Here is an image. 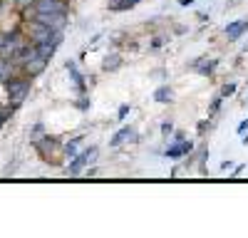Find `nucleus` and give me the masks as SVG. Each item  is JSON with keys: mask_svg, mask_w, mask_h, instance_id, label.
<instances>
[{"mask_svg": "<svg viewBox=\"0 0 248 238\" xmlns=\"http://www.w3.org/2000/svg\"><path fill=\"white\" fill-rule=\"evenodd\" d=\"M129 112H132V104H122V107H119V112H117V122H124Z\"/></svg>", "mask_w": 248, "mask_h": 238, "instance_id": "nucleus-18", "label": "nucleus"}, {"mask_svg": "<svg viewBox=\"0 0 248 238\" xmlns=\"http://www.w3.org/2000/svg\"><path fill=\"white\" fill-rule=\"evenodd\" d=\"M119 67H122V55H117V52H112L102 60V70L105 72H117Z\"/></svg>", "mask_w": 248, "mask_h": 238, "instance_id": "nucleus-13", "label": "nucleus"}, {"mask_svg": "<svg viewBox=\"0 0 248 238\" xmlns=\"http://www.w3.org/2000/svg\"><path fill=\"white\" fill-rule=\"evenodd\" d=\"M231 94H236V82H226L221 87V97H231Z\"/></svg>", "mask_w": 248, "mask_h": 238, "instance_id": "nucleus-17", "label": "nucleus"}, {"mask_svg": "<svg viewBox=\"0 0 248 238\" xmlns=\"http://www.w3.org/2000/svg\"><path fill=\"white\" fill-rule=\"evenodd\" d=\"M65 70H67L70 77L75 79V85L79 87V92H85V89H87V79H85V74L77 70V62H75V60H67V62H65Z\"/></svg>", "mask_w": 248, "mask_h": 238, "instance_id": "nucleus-10", "label": "nucleus"}, {"mask_svg": "<svg viewBox=\"0 0 248 238\" xmlns=\"http://www.w3.org/2000/svg\"><path fill=\"white\" fill-rule=\"evenodd\" d=\"M159 47H164V37H161V35H156V37L152 40V50H159Z\"/></svg>", "mask_w": 248, "mask_h": 238, "instance_id": "nucleus-21", "label": "nucleus"}, {"mask_svg": "<svg viewBox=\"0 0 248 238\" xmlns=\"http://www.w3.org/2000/svg\"><path fill=\"white\" fill-rule=\"evenodd\" d=\"M30 87H32V77H28V74H13L8 82H5V89H8V104L10 107H20L28 99V94H30Z\"/></svg>", "mask_w": 248, "mask_h": 238, "instance_id": "nucleus-1", "label": "nucleus"}, {"mask_svg": "<svg viewBox=\"0 0 248 238\" xmlns=\"http://www.w3.org/2000/svg\"><path fill=\"white\" fill-rule=\"evenodd\" d=\"M174 99H176V94L169 85H161V87L154 89V102H159V104H171Z\"/></svg>", "mask_w": 248, "mask_h": 238, "instance_id": "nucleus-11", "label": "nucleus"}, {"mask_svg": "<svg viewBox=\"0 0 248 238\" xmlns=\"http://www.w3.org/2000/svg\"><path fill=\"white\" fill-rule=\"evenodd\" d=\"M30 8L32 13H57V10H67V0H35Z\"/></svg>", "mask_w": 248, "mask_h": 238, "instance_id": "nucleus-7", "label": "nucleus"}, {"mask_svg": "<svg viewBox=\"0 0 248 238\" xmlns=\"http://www.w3.org/2000/svg\"><path fill=\"white\" fill-rule=\"evenodd\" d=\"M221 102H223V97H221V94L214 97V102H211V107H209V114H216V112L221 109Z\"/></svg>", "mask_w": 248, "mask_h": 238, "instance_id": "nucleus-20", "label": "nucleus"}, {"mask_svg": "<svg viewBox=\"0 0 248 238\" xmlns=\"http://www.w3.org/2000/svg\"><path fill=\"white\" fill-rule=\"evenodd\" d=\"M82 142H85V136H75V139H70V142H65L62 144V154L67 156V162L75 156V154H79L82 151Z\"/></svg>", "mask_w": 248, "mask_h": 238, "instance_id": "nucleus-12", "label": "nucleus"}, {"mask_svg": "<svg viewBox=\"0 0 248 238\" xmlns=\"http://www.w3.org/2000/svg\"><path fill=\"white\" fill-rule=\"evenodd\" d=\"M127 142H139V134H137V129H134V127H122V129L109 139V147L119 149L122 144H127Z\"/></svg>", "mask_w": 248, "mask_h": 238, "instance_id": "nucleus-6", "label": "nucleus"}, {"mask_svg": "<svg viewBox=\"0 0 248 238\" xmlns=\"http://www.w3.org/2000/svg\"><path fill=\"white\" fill-rule=\"evenodd\" d=\"M3 124H5V122H3V119H0V129H3Z\"/></svg>", "mask_w": 248, "mask_h": 238, "instance_id": "nucleus-30", "label": "nucleus"}, {"mask_svg": "<svg viewBox=\"0 0 248 238\" xmlns=\"http://www.w3.org/2000/svg\"><path fill=\"white\" fill-rule=\"evenodd\" d=\"M35 52H37L40 57H45V60H52L55 52H57V45H52L50 40H45V43H37V45H35Z\"/></svg>", "mask_w": 248, "mask_h": 238, "instance_id": "nucleus-14", "label": "nucleus"}, {"mask_svg": "<svg viewBox=\"0 0 248 238\" xmlns=\"http://www.w3.org/2000/svg\"><path fill=\"white\" fill-rule=\"evenodd\" d=\"M127 3H129V5L134 8V5H139V3H144V0H127Z\"/></svg>", "mask_w": 248, "mask_h": 238, "instance_id": "nucleus-28", "label": "nucleus"}, {"mask_svg": "<svg viewBox=\"0 0 248 238\" xmlns=\"http://www.w3.org/2000/svg\"><path fill=\"white\" fill-rule=\"evenodd\" d=\"M218 67V60H209V57H196L194 62H189V70H194L201 77H211Z\"/></svg>", "mask_w": 248, "mask_h": 238, "instance_id": "nucleus-5", "label": "nucleus"}, {"mask_svg": "<svg viewBox=\"0 0 248 238\" xmlns=\"http://www.w3.org/2000/svg\"><path fill=\"white\" fill-rule=\"evenodd\" d=\"M75 107H77V109H82V112H87V109L92 107V99H90V97H85V94H82V97L77 99V102H75Z\"/></svg>", "mask_w": 248, "mask_h": 238, "instance_id": "nucleus-15", "label": "nucleus"}, {"mask_svg": "<svg viewBox=\"0 0 248 238\" xmlns=\"http://www.w3.org/2000/svg\"><path fill=\"white\" fill-rule=\"evenodd\" d=\"M243 169H246V164H238V166L233 169V174H231V176H233V178H236V176H241V171H243Z\"/></svg>", "mask_w": 248, "mask_h": 238, "instance_id": "nucleus-24", "label": "nucleus"}, {"mask_svg": "<svg viewBox=\"0 0 248 238\" xmlns=\"http://www.w3.org/2000/svg\"><path fill=\"white\" fill-rule=\"evenodd\" d=\"M3 5H17V0H0Z\"/></svg>", "mask_w": 248, "mask_h": 238, "instance_id": "nucleus-27", "label": "nucleus"}, {"mask_svg": "<svg viewBox=\"0 0 248 238\" xmlns=\"http://www.w3.org/2000/svg\"><path fill=\"white\" fill-rule=\"evenodd\" d=\"M246 129H248V119H243V122L238 124V129H236V132H238V136H241V134H243Z\"/></svg>", "mask_w": 248, "mask_h": 238, "instance_id": "nucleus-22", "label": "nucleus"}, {"mask_svg": "<svg viewBox=\"0 0 248 238\" xmlns=\"http://www.w3.org/2000/svg\"><path fill=\"white\" fill-rule=\"evenodd\" d=\"M35 0H17V8H30Z\"/></svg>", "mask_w": 248, "mask_h": 238, "instance_id": "nucleus-23", "label": "nucleus"}, {"mask_svg": "<svg viewBox=\"0 0 248 238\" xmlns=\"http://www.w3.org/2000/svg\"><path fill=\"white\" fill-rule=\"evenodd\" d=\"M223 32H226V37H229V40L243 37V32H248V17H241V20H233V23H229V25L223 28Z\"/></svg>", "mask_w": 248, "mask_h": 238, "instance_id": "nucleus-9", "label": "nucleus"}, {"mask_svg": "<svg viewBox=\"0 0 248 238\" xmlns=\"http://www.w3.org/2000/svg\"><path fill=\"white\" fill-rule=\"evenodd\" d=\"M243 52H248V43H246V45H243Z\"/></svg>", "mask_w": 248, "mask_h": 238, "instance_id": "nucleus-29", "label": "nucleus"}, {"mask_svg": "<svg viewBox=\"0 0 248 238\" xmlns=\"http://www.w3.org/2000/svg\"><path fill=\"white\" fill-rule=\"evenodd\" d=\"M87 166H90V162H87V156H85V149H82L79 154H75V156L70 159V164H67V176H79Z\"/></svg>", "mask_w": 248, "mask_h": 238, "instance_id": "nucleus-8", "label": "nucleus"}, {"mask_svg": "<svg viewBox=\"0 0 248 238\" xmlns=\"http://www.w3.org/2000/svg\"><path fill=\"white\" fill-rule=\"evenodd\" d=\"M30 20H35V23L40 25H47L52 32L55 30H67V23H70V15L67 10H57V13H25Z\"/></svg>", "mask_w": 248, "mask_h": 238, "instance_id": "nucleus-2", "label": "nucleus"}, {"mask_svg": "<svg viewBox=\"0 0 248 238\" xmlns=\"http://www.w3.org/2000/svg\"><path fill=\"white\" fill-rule=\"evenodd\" d=\"M221 169H223V171H231V169H233V162H223Z\"/></svg>", "mask_w": 248, "mask_h": 238, "instance_id": "nucleus-26", "label": "nucleus"}, {"mask_svg": "<svg viewBox=\"0 0 248 238\" xmlns=\"http://www.w3.org/2000/svg\"><path fill=\"white\" fill-rule=\"evenodd\" d=\"M179 5H181V8H191L194 0H179Z\"/></svg>", "mask_w": 248, "mask_h": 238, "instance_id": "nucleus-25", "label": "nucleus"}, {"mask_svg": "<svg viewBox=\"0 0 248 238\" xmlns=\"http://www.w3.org/2000/svg\"><path fill=\"white\" fill-rule=\"evenodd\" d=\"M167 144L169 147H167V151H164V156H167V159H181V156H189L194 151V142H186V136L181 132H176L174 139H171V142H167Z\"/></svg>", "mask_w": 248, "mask_h": 238, "instance_id": "nucleus-3", "label": "nucleus"}, {"mask_svg": "<svg viewBox=\"0 0 248 238\" xmlns=\"http://www.w3.org/2000/svg\"><path fill=\"white\" fill-rule=\"evenodd\" d=\"M171 134H174V124H171V122H164V124H161V136L169 139Z\"/></svg>", "mask_w": 248, "mask_h": 238, "instance_id": "nucleus-19", "label": "nucleus"}, {"mask_svg": "<svg viewBox=\"0 0 248 238\" xmlns=\"http://www.w3.org/2000/svg\"><path fill=\"white\" fill-rule=\"evenodd\" d=\"M50 35H52V30H50L47 25H40V23H35V20H30L28 32H25V37H28V43H30V45L45 43V40H50Z\"/></svg>", "mask_w": 248, "mask_h": 238, "instance_id": "nucleus-4", "label": "nucleus"}, {"mask_svg": "<svg viewBox=\"0 0 248 238\" xmlns=\"http://www.w3.org/2000/svg\"><path fill=\"white\" fill-rule=\"evenodd\" d=\"M13 112H15V107L3 104V107H0V119H3V122H10V119H13Z\"/></svg>", "mask_w": 248, "mask_h": 238, "instance_id": "nucleus-16", "label": "nucleus"}]
</instances>
